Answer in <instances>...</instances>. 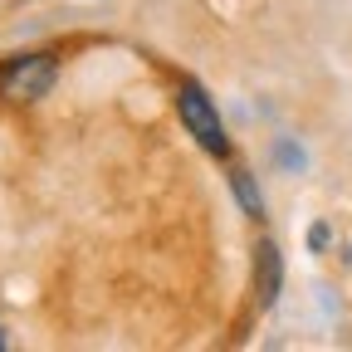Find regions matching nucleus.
<instances>
[{
	"instance_id": "obj_1",
	"label": "nucleus",
	"mask_w": 352,
	"mask_h": 352,
	"mask_svg": "<svg viewBox=\"0 0 352 352\" xmlns=\"http://www.w3.org/2000/svg\"><path fill=\"white\" fill-rule=\"evenodd\" d=\"M171 108H176V122H182V132L215 162H230L235 157V142H230V127L226 118H220L215 98L206 94L201 78H176L171 88Z\"/></svg>"
},
{
	"instance_id": "obj_2",
	"label": "nucleus",
	"mask_w": 352,
	"mask_h": 352,
	"mask_svg": "<svg viewBox=\"0 0 352 352\" xmlns=\"http://www.w3.org/2000/svg\"><path fill=\"white\" fill-rule=\"evenodd\" d=\"M59 83V54L54 50H20L0 59V103L6 108H34Z\"/></svg>"
},
{
	"instance_id": "obj_3",
	"label": "nucleus",
	"mask_w": 352,
	"mask_h": 352,
	"mask_svg": "<svg viewBox=\"0 0 352 352\" xmlns=\"http://www.w3.org/2000/svg\"><path fill=\"white\" fill-rule=\"evenodd\" d=\"M250 284H254V308H259V314H274L279 294H284V250L274 240H254Z\"/></svg>"
},
{
	"instance_id": "obj_4",
	"label": "nucleus",
	"mask_w": 352,
	"mask_h": 352,
	"mask_svg": "<svg viewBox=\"0 0 352 352\" xmlns=\"http://www.w3.org/2000/svg\"><path fill=\"white\" fill-rule=\"evenodd\" d=\"M230 196H235V206H240L245 220H264V215H270V201H264L259 176L250 166H230Z\"/></svg>"
},
{
	"instance_id": "obj_5",
	"label": "nucleus",
	"mask_w": 352,
	"mask_h": 352,
	"mask_svg": "<svg viewBox=\"0 0 352 352\" xmlns=\"http://www.w3.org/2000/svg\"><path fill=\"white\" fill-rule=\"evenodd\" d=\"M270 162H274L284 176H298V171L308 166V152L298 147V138H274V142H270Z\"/></svg>"
},
{
	"instance_id": "obj_6",
	"label": "nucleus",
	"mask_w": 352,
	"mask_h": 352,
	"mask_svg": "<svg viewBox=\"0 0 352 352\" xmlns=\"http://www.w3.org/2000/svg\"><path fill=\"white\" fill-rule=\"evenodd\" d=\"M333 240H338V230H333V220H314V226H308V235H303L308 254H328V250H333Z\"/></svg>"
},
{
	"instance_id": "obj_7",
	"label": "nucleus",
	"mask_w": 352,
	"mask_h": 352,
	"mask_svg": "<svg viewBox=\"0 0 352 352\" xmlns=\"http://www.w3.org/2000/svg\"><path fill=\"white\" fill-rule=\"evenodd\" d=\"M6 347H10V338H6V328H0V352H6Z\"/></svg>"
}]
</instances>
